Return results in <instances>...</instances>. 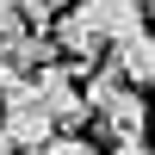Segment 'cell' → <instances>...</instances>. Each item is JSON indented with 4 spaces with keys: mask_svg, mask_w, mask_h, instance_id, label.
Wrapping results in <instances>:
<instances>
[{
    "mask_svg": "<svg viewBox=\"0 0 155 155\" xmlns=\"http://www.w3.org/2000/svg\"><path fill=\"white\" fill-rule=\"evenodd\" d=\"M0 130H6L12 149H31V155L62 130L56 112H50V99H44V87H37V74H6V93H0Z\"/></svg>",
    "mask_w": 155,
    "mask_h": 155,
    "instance_id": "obj_1",
    "label": "cell"
},
{
    "mask_svg": "<svg viewBox=\"0 0 155 155\" xmlns=\"http://www.w3.org/2000/svg\"><path fill=\"white\" fill-rule=\"evenodd\" d=\"M93 118H99V130H106V137H118V143H137V137H149V99L137 93L130 81H124L112 99H99V106H93Z\"/></svg>",
    "mask_w": 155,
    "mask_h": 155,
    "instance_id": "obj_2",
    "label": "cell"
},
{
    "mask_svg": "<svg viewBox=\"0 0 155 155\" xmlns=\"http://www.w3.org/2000/svg\"><path fill=\"white\" fill-rule=\"evenodd\" d=\"M37 87H44V99H50V112H56V124H62V130H74V124H87V118H93L87 93L74 87V74H68V56H62V68H56V62H50V68H37Z\"/></svg>",
    "mask_w": 155,
    "mask_h": 155,
    "instance_id": "obj_3",
    "label": "cell"
},
{
    "mask_svg": "<svg viewBox=\"0 0 155 155\" xmlns=\"http://www.w3.org/2000/svg\"><path fill=\"white\" fill-rule=\"evenodd\" d=\"M50 37H56V56H68V62H99V50H106V37L87 19V6L56 12V19H50Z\"/></svg>",
    "mask_w": 155,
    "mask_h": 155,
    "instance_id": "obj_4",
    "label": "cell"
},
{
    "mask_svg": "<svg viewBox=\"0 0 155 155\" xmlns=\"http://www.w3.org/2000/svg\"><path fill=\"white\" fill-rule=\"evenodd\" d=\"M87 19L99 25V37L106 44H130V37H143V0H81Z\"/></svg>",
    "mask_w": 155,
    "mask_h": 155,
    "instance_id": "obj_5",
    "label": "cell"
},
{
    "mask_svg": "<svg viewBox=\"0 0 155 155\" xmlns=\"http://www.w3.org/2000/svg\"><path fill=\"white\" fill-rule=\"evenodd\" d=\"M112 62L124 68V81H143L149 87V68H155V37H130V44H112Z\"/></svg>",
    "mask_w": 155,
    "mask_h": 155,
    "instance_id": "obj_6",
    "label": "cell"
},
{
    "mask_svg": "<svg viewBox=\"0 0 155 155\" xmlns=\"http://www.w3.org/2000/svg\"><path fill=\"white\" fill-rule=\"evenodd\" d=\"M37 155H99V149L87 143V137H74V130H62V137H50V143L37 149Z\"/></svg>",
    "mask_w": 155,
    "mask_h": 155,
    "instance_id": "obj_7",
    "label": "cell"
},
{
    "mask_svg": "<svg viewBox=\"0 0 155 155\" xmlns=\"http://www.w3.org/2000/svg\"><path fill=\"white\" fill-rule=\"evenodd\" d=\"M19 6H25V19H31V25H50L56 12H68L74 0H19Z\"/></svg>",
    "mask_w": 155,
    "mask_h": 155,
    "instance_id": "obj_8",
    "label": "cell"
},
{
    "mask_svg": "<svg viewBox=\"0 0 155 155\" xmlns=\"http://www.w3.org/2000/svg\"><path fill=\"white\" fill-rule=\"evenodd\" d=\"M25 25H31V19H25V6H19V0H0V37H19Z\"/></svg>",
    "mask_w": 155,
    "mask_h": 155,
    "instance_id": "obj_9",
    "label": "cell"
},
{
    "mask_svg": "<svg viewBox=\"0 0 155 155\" xmlns=\"http://www.w3.org/2000/svg\"><path fill=\"white\" fill-rule=\"evenodd\" d=\"M112 155H155V143H143V137H137V143H118Z\"/></svg>",
    "mask_w": 155,
    "mask_h": 155,
    "instance_id": "obj_10",
    "label": "cell"
},
{
    "mask_svg": "<svg viewBox=\"0 0 155 155\" xmlns=\"http://www.w3.org/2000/svg\"><path fill=\"white\" fill-rule=\"evenodd\" d=\"M6 74H12V68H6V62H0V93H6Z\"/></svg>",
    "mask_w": 155,
    "mask_h": 155,
    "instance_id": "obj_11",
    "label": "cell"
},
{
    "mask_svg": "<svg viewBox=\"0 0 155 155\" xmlns=\"http://www.w3.org/2000/svg\"><path fill=\"white\" fill-rule=\"evenodd\" d=\"M0 155H12V143H6V130H0Z\"/></svg>",
    "mask_w": 155,
    "mask_h": 155,
    "instance_id": "obj_12",
    "label": "cell"
},
{
    "mask_svg": "<svg viewBox=\"0 0 155 155\" xmlns=\"http://www.w3.org/2000/svg\"><path fill=\"white\" fill-rule=\"evenodd\" d=\"M149 87H155V68H149Z\"/></svg>",
    "mask_w": 155,
    "mask_h": 155,
    "instance_id": "obj_13",
    "label": "cell"
}]
</instances>
